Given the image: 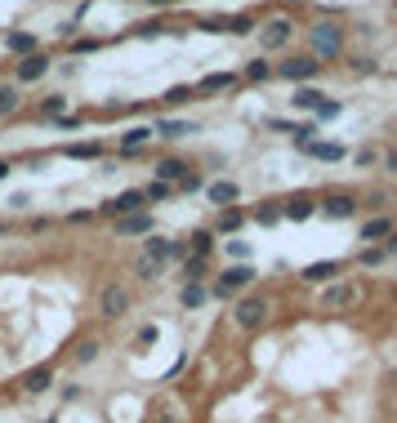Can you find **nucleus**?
I'll return each instance as SVG.
<instances>
[{"mask_svg": "<svg viewBox=\"0 0 397 423\" xmlns=\"http://www.w3.org/2000/svg\"><path fill=\"white\" fill-rule=\"evenodd\" d=\"M232 85V71H210L206 80H201V89H228Z\"/></svg>", "mask_w": 397, "mask_h": 423, "instance_id": "25", "label": "nucleus"}, {"mask_svg": "<svg viewBox=\"0 0 397 423\" xmlns=\"http://www.w3.org/2000/svg\"><path fill=\"white\" fill-rule=\"evenodd\" d=\"M237 227H242V210H228L219 219V232H237Z\"/></svg>", "mask_w": 397, "mask_h": 423, "instance_id": "32", "label": "nucleus"}, {"mask_svg": "<svg viewBox=\"0 0 397 423\" xmlns=\"http://www.w3.org/2000/svg\"><path fill=\"white\" fill-rule=\"evenodd\" d=\"M67 156H81V161H94V156H99V148H94V143H71V148H67Z\"/></svg>", "mask_w": 397, "mask_h": 423, "instance_id": "28", "label": "nucleus"}, {"mask_svg": "<svg viewBox=\"0 0 397 423\" xmlns=\"http://www.w3.org/2000/svg\"><path fill=\"white\" fill-rule=\"evenodd\" d=\"M18 107V89L14 85H0V116H9Z\"/></svg>", "mask_w": 397, "mask_h": 423, "instance_id": "23", "label": "nucleus"}, {"mask_svg": "<svg viewBox=\"0 0 397 423\" xmlns=\"http://www.w3.org/2000/svg\"><path fill=\"white\" fill-rule=\"evenodd\" d=\"M384 165H389L393 174H397V152H389V156H384Z\"/></svg>", "mask_w": 397, "mask_h": 423, "instance_id": "42", "label": "nucleus"}, {"mask_svg": "<svg viewBox=\"0 0 397 423\" xmlns=\"http://www.w3.org/2000/svg\"><path fill=\"white\" fill-rule=\"evenodd\" d=\"M384 254H397V236H393V241H389V250H384Z\"/></svg>", "mask_w": 397, "mask_h": 423, "instance_id": "43", "label": "nucleus"}, {"mask_svg": "<svg viewBox=\"0 0 397 423\" xmlns=\"http://www.w3.org/2000/svg\"><path fill=\"white\" fill-rule=\"evenodd\" d=\"M246 76H250V80H268V76H272V67H268V63H259V58H255V63L246 67Z\"/></svg>", "mask_w": 397, "mask_h": 423, "instance_id": "34", "label": "nucleus"}, {"mask_svg": "<svg viewBox=\"0 0 397 423\" xmlns=\"http://www.w3.org/2000/svg\"><path fill=\"white\" fill-rule=\"evenodd\" d=\"M259 223H281V210H277V205H263V210H259Z\"/></svg>", "mask_w": 397, "mask_h": 423, "instance_id": "37", "label": "nucleus"}, {"mask_svg": "<svg viewBox=\"0 0 397 423\" xmlns=\"http://www.w3.org/2000/svg\"><path fill=\"white\" fill-rule=\"evenodd\" d=\"M312 210H317V205H312L308 196H295V201H286V205H281V219L304 223V219H312Z\"/></svg>", "mask_w": 397, "mask_h": 423, "instance_id": "10", "label": "nucleus"}, {"mask_svg": "<svg viewBox=\"0 0 397 423\" xmlns=\"http://www.w3.org/2000/svg\"><path fill=\"white\" fill-rule=\"evenodd\" d=\"M291 103H295V107H317V103H321V94H317V89H295V99H291Z\"/></svg>", "mask_w": 397, "mask_h": 423, "instance_id": "27", "label": "nucleus"}, {"mask_svg": "<svg viewBox=\"0 0 397 423\" xmlns=\"http://www.w3.org/2000/svg\"><path fill=\"white\" fill-rule=\"evenodd\" d=\"M156 272H161V263H152V259H139V276H148V281H152Z\"/></svg>", "mask_w": 397, "mask_h": 423, "instance_id": "39", "label": "nucleus"}, {"mask_svg": "<svg viewBox=\"0 0 397 423\" xmlns=\"http://www.w3.org/2000/svg\"><path fill=\"white\" fill-rule=\"evenodd\" d=\"M9 54H36V36L32 31H9Z\"/></svg>", "mask_w": 397, "mask_h": 423, "instance_id": "19", "label": "nucleus"}, {"mask_svg": "<svg viewBox=\"0 0 397 423\" xmlns=\"http://www.w3.org/2000/svg\"><path fill=\"white\" fill-rule=\"evenodd\" d=\"M50 383H54V370L50 366H36V370L22 374V388H27V392H45Z\"/></svg>", "mask_w": 397, "mask_h": 423, "instance_id": "12", "label": "nucleus"}, {"mask_svg": "<svg viewBox=\"0 0 397 423\" xmlns=\"http://www.w3.org/2000/svg\"><path fill=\"white\" fill-rule=\"evenodd\" d=\"M321 71L317 58H291V63H281L277 67V76H286V80H312Z\"/></svg>", "mask_w": 397, "mask_h": 423, "instance_id": "4", "label": "nucleus"}, {"mask_svg": "<svg viewBox=\"0 0 397 423\" xmlns=\"http://www.w3.org/2000/svg\"><path fill=\"white\" fill-rule=\"evenodd\" d=\"M206 196H210L214 205H232V201H237V183L219 178V183H210V187H206Z\"/></svg>", "mask_w": 397, "mask_h": 423, "instance_id": "15", "label": "nucleus"}, {"mask_svg": "<svg viewBox=\"0 0 397 423\" xmlns=\"http://www.w3.org/2000/svg\"><path fill=\"white\" fill-rule=\"evenodd\" d=\"M379 236H393V219H370L362 227V241H379Z\"/></svg>", "mask_w": 397, "mask_h": 423, "instance_id": "21", "label": "nucleus"}, {"mask_svg": "<svg viewBox=\"0 0 397 423\" xmlns=\"http://www.w3.org/2000/svg\"><path fill=\"white\" fill-rule=\"evenodd\" d=\"M291 36H295L291 22H286V18H272L268 27H263V50H281V45L291 41Z\"/></svg>", "mask_w": 397, "mask_h": 423, "instance_id": "7", "label": "nucleus"}, {"mask_svg": "<svg viewBox=\"0 0 397 423\" xmlns=\"http://www.w3.org/2000/svg\"><path fill=\"white\" fill-rule=\"evenodd\" d=\"M156 129H161L165 138H183V134H197V125H192V120H161Z\"/></svg>", "mask_w": 397, "mask_h": 423, "instance_id": "20", "label": "nucleus"}, {"mask_svg": "<svg viewBox=\"0 0 397 423\" xmlns=\"http://www.w3.org/2000/svg\"><path fill=\"white\" fill-rule=\"evenodd\" d=\"M250 27H255V22H250L246 14H237V18H228V22H219V31H232V36H246Z\"/></svg>", "mask_w": 397, "mask_h": 423, "instance_id": "24", "label": "nucleus"}, {"mask_svg": "<svg viewBox=\"0 0 397 423\" xmlns=\"http://www.w3.org/2000/svg\"><path fill=\"white\" fill-rule=\"evenodd\" d=\"M94 357H99V343H81V347H76V361H81V366H90Z\"/></svg>", "mask_w": 397, "mask_h": 423, "instance_id": "35", "label": "nucleus"}, {"mask_svg": "<svg viewBox=\"0 0 397 423\" xmlns=\"http://www.w3.org/2000/svg\"><path fill=\"white\" fill-rule=\"evenodd\" d=\"M130 308V294L121 285H103V294H99V312L103 317H121V312Z\"/></svg>", "mask_w": 397, "mask_h": 423, "instance_id": "5", "label": "nucleus"}, {"mask_svg": "<svg viewBox=\"0 0 397 423\" xmlns=\"http://www.w3.org/2000/svg\"><path fill=\"white\" fill-rule=\"evenodd\" d=\"M263 317H268V303H263V299H242V303H237V325H242V330L263 325Z\"/></svg>", "mask_w": 397, "mask_h": 423, "instance_id": "3", "label": "nucleus"}, {"mask_svg": "<svg viewBox=\"0 0 397 423\" xmlns=\"http://www.w3.org/2000/svg\"><path fill=\"white\" fill-rule=\"evenodd\" d=\"M179 245H170L165 236H148L143 241V259H152V263H165V259H174Z\"/></svg>", "mask_w": 397, "mask_h": 423, "instance_id": "9", "label": "nucleus"}, {"mask_svg": "<svg viewBox=\"0 0 397 423\" xmlns=\"http://www.w3.org/2000/svg\"><path fill=\"white\" fill-rule=\"evenodd\" d=\"M312 112H317L321 120H330V116H340V103H326V99H321L317 107H312Z\"/></svg>", "mask_w": 397, "mask_h": 423, "instance_id": "36", "label": "nucleus"}, {"mask_svg": "<svg viewBox=\"0 0 397 423\" xmlns=\"http://www.w3.org/2000/svg\"><path fill=\"white\" fill-rule=\"evenodd\" d=\"M228 250H232L237 259H250V245H246V241H228Z\"/></svg>", "mask_w": 397, "mask_h": 423, "instance_id": "41", "label": "nucleus"}, {"mask_svg": "<svg viewBox=\"0 0 397 423\" xmlns=\"http://www.w3.org/2000/svg\"><path fill=\"white\" fill-rule=\"evenodd\" d=\"M41 423H54V419H41Z\"/></svg>", "mask_w": 397, "mask_h": 423, "instance_id": "45", "label": "nucleus"}, {"mask_svg": "<svg viewBox=\"0 0 397 423\" xmlns=\"http://www.w3.org/2000/svg\"><path fill=\"white\" fill-rule=\"evenodd\" d=\"M188 94H192V89H188V85H174V89H170V94H165V103H188Z\"/></svg>", "mask_w": 397, "mask_h": 423, "instance_id": "38", "label": "nucleus"}, {"mask_svg": "<svg viewBox=\"0 0 397 423\" xmlns=\"http://www.w3.org/2000/svg\"><path fill=\"white\" fill-rule=\"evenodd\" d=\"M291 5H299V0H291Z\"/></svg>", "mask_w": 397, "mask_h": 423, "instance_id": "46", "label": "nucleus"}, {"mask_svg": "<svg viewBox=\"0 0 397 423\" xmlns=\"http://www.w3.org/2000/svg\"><path fill=\"white\" fill-rule=\"evenodd\" d=\"M384 259H389L384 250H362V263H370V268H375V263H384Z\"/></svg>", "mask_w": 397, "mask_h": 423, "instance_id": "40", "label": "nucleus"}, {"mask_svg": "<svg viewBox=\"0 0 397 423\" xmlns=\"http://www.w3.org/2000/svg\"><path fill=\"white\" fill-rule=\"evenodd\" d=\"M210 245H214V241H210V232H192V250H197L201 259L210 254Z\"/></svg>", "mask_w": 397, "mask_h": 423, "instance_id": "33", "label": "nucleus"}, {"mask_svg": "<svg viewBox=\"0 0 397 423\" xmlns=\"http://www.w3.org/2000/svg\"><path fill=\"white\" fill-rule=\"evenodd\" d=\"M170 196V183H148L143 187V201H165Z\"/></svg>", "mask_w": 397, "mask_h": 423, "instance_id": "30", "label": "nucleus"}, {"mask_svg": "<svg viewBox=\"0 0 397 423\" xmlns=\"http://www.w3.org/2000/svg\"><path fill=\"white\" fill-rule=\"evenodd\" d=\"M188 178V165L183 161H161L156 165V183H183Z\"/></svg>", "mask_w": 397, "mask_h": 423, "instance_id": "14", "label": "nucleus"}, {"mask_svg": "<svg viewBox=\"0 0 397 423\" xmlns=\"http://www.w3.org/2000/svg\"><path fill=\"white\" fill-rule=\"evenodd\" d=\"M45 67H50V58H45V54H27V58L18 63V80H41Z\"/></svg>", "mask_w": 397, "mask_h": 423, "instance_id": "11", "label": "nucleus"}, {"mask_svg": "<svg viewBox=\"0 0 397 423\" xmlns=\"http://www.w3.org/2000/svg\"><path fill=\"white\" fill-rule=\"evenodd\" d=\"M179 299H183V308H201V303H206V289H201L197 281H188V285H183V294H179Z\"/></svg>", "mask_w": 397, "mask_h": 423, "instance_id": "22", "label": "nucleus"}, {"mask_svg": "<svg viewBox=\"0 0 397 423\" xmlns=\"http://www.w3.org/2000/svg\"><path fill=\"white\" fill-rule=\"evenodd\" d=\"M321 210H326V219H353V196H330Z\"/></svg>", "mask_w": 397, "mask_h": 423, "instance_id": "17", "label": "nucleus"}, {"mask_svg": "<svg viewBox=\"0 0 397 423\" xmlns=\"http://www.w3.org/2000/svg\"><path fill=\"white\" fill-rule=\"evenodd\" d=\"M63 107H67V99H63V94H54V99L41 103V112H45V116H63Z\"/></svg>", "mask_w": 397, "mask_h": 423, "instance_id": "29", "label": "nucleus"}, {"mask_svg": "<svg viewBox=\"0 0 397 423\" xmlns=\"http://www.w3.org/2000/svg\"><path fill=\"white\" fill-rule=\"evenodd\" d=\"M139 205H143V192H121L116 201H107V210L125 219V214H139Z\"/></svg>", "mask_w": 397, "mask_h": 423, "instance_id": "13", "label": "nucleus"}, {"mask_svg": "<svg viewBox=\"0 0 397 423\" xmlns=\"http://www.w3.org/2000/svg\"><path fill=\"white\" fill-rule=\"evenodd\" d=\"M116 236H152V219H148V214H125V219L121 223H116Z\"/></svg>", "mask_w": 397, "mask_h": 423, "instance_id": "8", "label": "nucleus"}, {"mask_svg": "<svg viewBox=\"0 0 397 423\" xmlns=\"http://www.w3.org/2000/svg\"><path fill=\"white\" fill-rule=\"evenodd\" d=\"M250 281H255V272H250V268H228L219 281H214V294H219V299H232L237 289H246Z\"/></svg>", "mask_w": 397, "mask_h": 423, "instance_id": "2", "label": "nucleus"}, {"mask_svg": "<svg viewBox=\"0 0 397 423\" xmlns=\"http://www.w3.org/2000/svg\"><path fill=\"white\" fill-rule=\"evenodd\" d=\"M304 152L312 156V161H340V156H344V148H340V143H308Z\"/></svg>", "mask_w": 397, "mask_h": 423, "instance_id": "16", "label": "nucleus"}, {"mask_svg": "<svg viewBox=\"0 0 397 423\" xmlns=\"http://www.w3.org/2000/svg\"><path fill=\"white\" fill-rule=\"evenodd\" d=\"M5 174H9V165H5V161H0V178H5Z\"/></svg>", "mask_w": 397, "mask_h": 423, "instance_id": "44", "label": "nucleus"}, {"mask_svg": "<svg viewBox=\"0 0 397 423\" xmlns=\"http://www.w3.org/2000/svg\"><path fill=\"white\" fill-rule=\"evenodd\" d=\"M148 138H152V129H130V134L121 138V148H125V152H134V148H143Z\"/></svg>", "mask_w": 397, "mask_h": 423, "instance_id": "26", "label": "nucleus"}, {"mask_svg": "<svg viewBox=\"0 0 397 423\" xmlns=\"http://www.w3.org/2000/svg\"><path fill=\"white\" fill-rule=\"evenodd\" d=\"M183 272H188V281H197V276L206 272V259H201V254H192V259L183 263Z\"/></svg>", "mask_w": 397, "mask_h": 423, "instance_id": "31", "label": "nucleus"}, {"mask_svg": "<svg viewBox=\"0 0 397 423\" xmlns=\"http://www.w3.org/2000/svg\"><path fill=\"white\" fill-rule=\"evenodd\" d=\"M330 276H340V263H308L304 268V281H330Z\"/></svg>", "mask_w": 397, "mask_h": 423, "instance_id": "18", "label": "nucleus"}, {"mask_svg": "<svg viewBox=\"0 0 397 423\" xmlns=\"http://www.w3.org/2000/svg\"><path fill=\"white\" fill-rule=\"evenodd\" d=\"M357 303V289L353 285H330L326 294H321V308L326 312H340V308H353Z\"/></svg>", "mask_w": 397, "mask_h": 423, "instance_id": "6", "label": "nucleus"}, {"mask_svg": "<svg viewBox=\"0 0 397 423\" xmlns=\"http://www.w3.org/2000/svg\"><path fill=\"white\" fill-rule=\"evenodd\" d=\"M308 36H312V54H317V58H335L344 50V31L335 27V22H317Z\"/></svg>", "mask_w": 397, "mask_h": 423, "instance_id": "1", "label": "nucleus"}]
</instances>
